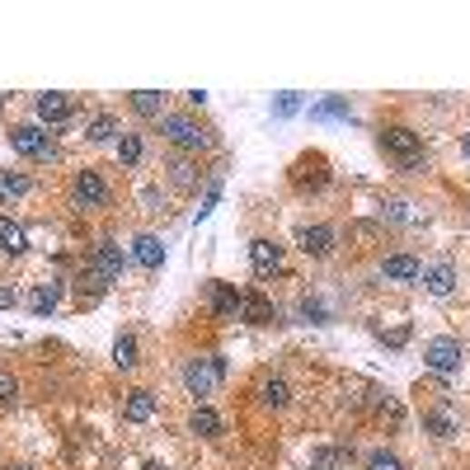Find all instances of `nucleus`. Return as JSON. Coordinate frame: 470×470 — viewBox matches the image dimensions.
Listing matches in <instances>:
<instances>
[{
    "label": "nucleus",
    "instance_id": "27",
    "mask_svg": "<svg viewBox=\"0 0 470 470\" xmlns=\"http://www.w3.org/2000/svg\"><path fill=\"white\" fill-rule=\"evenodd\" d=\"M123 127H118V118H108V114H99V118H90V127H85V136L90 142H114Z\"/></svg>",
    "mask_w": 470,
    "mask_h": 470
},
{
    "label": "nucleus",
    "instance_id": "30",
    "mask_svg": "<svg viewBox=\"0 0 470 470\" xmlns=\"http://www.w3.org/2000/svg\"><path fill=\"white\" fill-rule=\"evenodd\" d=\"M348 456H353V452H315L311 465H315V470H339V465H348Z\"/></svg>",
    "mask_w": 470,
    "mask_h": 470
},
{
    "label": "nucleus",
    "instance_id": "31",
    "mask_svg": "<svg viewBox=\"0 0 470 470\" xmlns=\"http://www.w3.org/2000/svg\"><path fill=\"white\" fill-rule=\"evenodd\" d=\"M367 470H405V461L395 452H372L367 456Z\"/></svg>",
    "mask_w": 470,
    "mask_h": 470
},
{
    "label": "nucleus",
    "instance_id": "19",
    "mask_svg": "<svg viewBox=\"0 0 470 470\" xmlns=\"http://www.w3.org/2000/svg\"><path fill=\"white\" fill-rule=\"evenodd\" d=\"M57 301H62V283L52 278V283H43V287L29 292V311L34 315H52V311H57Z\"/></svg>",
    "mask_w": 470,
    "mask_h": 470
},
{
    "label": "nucleus",
    "instance_id": "4",
    "mask_svg": "<svg viewBox=\"0 0 470 470\" xmlns=\"http://www.w3.org/2000/svg\"><path fill=\"white\" fill-rule=\"evenodd\" d=\"M10 146H15L24 160H57L52 132H47V127H38V123H19V127H10Z\"/></svg>",
    "mask_w": 470,
    "mask_h": 470
},
{
    "label": "nucleus",
    "instance_id": "6",
    "mask_svg": "<svg viewBox=\"0 0 470 470\" xmlns=\"http://www.w3.org/2000/svg\"><path fill=\"white\" fill-rule=\"evenodd\" d=\"M71 198H75L80 212H99V207H108V184H104V175H99V170H80L75 184H71Z\"/></svg>",
    "mask_w": 470,
    "mask_h": 470
},
{
    "label": "nucleus",
    "instance_id": "17",
    "mask_svg": "<svg viewBox=\"0 0 470 470\" xmlns=\"http://www.w3.org/2000/svg\"><path fill=\"white\" fill-rule=\"evenodd\" d=\"M212 315L216 320H240V292L231 283H216L212 287Z\"/></svg>",
    "mask_w": 470,
    "mask_h": 470
},
{
    "label": "nucleus",
    "instance_id": "9",
    "mask_svg": "<svg viewBox=\"0 0 470 470\" xmlns=\"http://www.w3.org/2000/svg\"><path fill=\"white\" fill-rule=\"evenodd\" d=\"M329 184V170H325V155H301L296 165H292V188H325Z\"/></svg>",
    "mask_w": 470,
    "mask_h": 470
},
{
    "label": "nucleus",
    "instance_id": "1",
    "mask_svg": "<svg viewBox=\"0 0 470 470\" xmlns=\"http://www.w3.org/2000/svg\"><path fill=\"white\" fill-rule=\"evenodd\" d=\"M160 132H165V142H170L175 151H212L216 146L212 127H203L198 118H188V114H165Z\"/></svg>",
    "mask_w": 470,
    "mask_h": 470
},
{
    "label": "nucleus",
    "instance_id": "29",
    "mask_svg": "<svg viewBox=\"0 0 470 470\" xmlns=\"http://www.w3.org/2000/svg\"><path fill=\"white\" fill-rule=\"evenodd\" d=\"M24 193H29L24 175H0V198H24Z\"/></svg>",
    "mask_w": 470,
    "mask_h": 470
},
{
    "label": "nucleus",
    "instance_id": "23",
    "mask_svg": "<svg viewBox=\"0 0 470 470\" xmlns=\"http://www.w3.org/2000/svg\"><path fill=\"white\" fill-rule=\"evenodd\" d=\"M104 287H108V283L99 278V273H95L90 264H85V268L75 273V296L85 301V306H90V301H99V296H104Z\"/></svg>",
    "mask_w": 470,
    "mask_h": 470
},
{
    "label": "nucleus",
    "instance_id": "24",
    "mask_svg": "<svg viewBox=\"0 0 470 470\" xmlns=\"http://www.w3.org/2000/svg\"><path fill=\"white\" fill-rule=\"evenodd\" d=\"M24 245H29V235H24L19 221H15V216H0V250H5V255H19Z\"/></svg>",
    "mask_w": 470,
    "mask_h": 470
},
{
    "label": "nucleus",
    "instance_id": "28",
    "mask_svg": "<svg viewBox=\"0 0 470 470\" xmlns=\"http://www.w3.org/2000/svg\"><path fill=\"white\" fill-rule=\"evenodd\" d=\"M114 367H123V372L136 367V339H132V335H118V344H114Z\"/></svg>",
    "mask_w": 470,
    "mask_h": 470
},
{
    "label": "nucleus",
    "instance_id": "18",
    "mask_svg": "<svg viewBox=\"0 0 470 470\" xmlns=\"http://www.w3.org/2000/svg\"><path fill=\"white\" fill-rule=\"evenodd\" d=\"M123 419H127V424H146V419H155V395H151V391H127V400H123Z\"/></svg>",
    "mask_w": 470,
    "mask_h": 470
},
{
    "label": "nucleus",
    "instance_id": "32",
    "mask_svg": "<svg viewBox=\"0 0 470 470\" xmlns=\"http://www.w3.org/2000/svg\"><path fill=\"white\" fill-rule=\"evenodd\" d=\"M15 395H19V381H15L5 367H0V405H10Z\"/></svg>",
    "mask_w": 470,
    "mask_h": 470
},
{
    "label": "nucleus",
    "instance_id": "34",
    "mask_svg": "<svg viewBox=\"0 0 470 470\" xmlns=\"http://www.w3.org/2000/svg\"><path fill=\"white\" fill-rule=\"evenodd\" d=\"M465 155H470V136H465Z\"/></svg>",
    "mask_w": 470,
    "mask_h": 470
},
{
    "label": "nucleus",
    "instance_id": "10",
    "mask_svg": "<svg viewBox=\"0 0 470 470\" xmlns=\"http://www.w3.org/2000/svg\"><path fill=\"white\" fill-rule=\"evenodd\" d=\"M250 264H255V273H259V278H268V273H278V268H283V245H278V240H268V235L250 240Z\"/></svg>",
    "mask_w": 470,
    "mask_h": 470
},
{
    "label": "nucleus",
    "instance_id": "2",
    "mask_svg": "<svg viewBox=\"0 0 470 470\" xmlns=\"http://www.w3.org/2000/svg\"><path fill=\"white\" fill-rule=\"evenodd\" d=\"M221 381H226V363H221L216 353L188 357V367H184V385H188V395H198V400H212V395L221 391Z\"/></svg>",
    "mask_w": 470,
    "mask_h": 470
},
{
    "label": "nucleus",
    "instance_id": "3",
    "mask_svg": "<svg viewBox=\"0 0 470 470\" xmlns=\"http://www.w3.org/2000/svg\"><path fill=\"white\" fill-rule=\"evenodd\" d=\"M381 151L391 155L400 170H419L424 165V142H419V132H409V127H381Z\"/></svg>",
    "mask_w": 470,
    "mask_h": 470
},
{
    "label": "nucleus",
    "instance_id": "5",
    "mask_svg": "<svg viewBox=\"0 0 470 470\" xmlns=\"http://www.w3.org/2000/svg\"><path fill=\"white\" fill-rule=\"evenodd\" d=\"M424 367L433 372V376H456L461 367H465V353H461V339H428L424 344Z\"/></svg>",
    "mask_w": 470,
    "mask_h": 470
},
{
    "label": "nucleus",
    "instance_id": "26",
    "mask_svg": "<svg viewBox=\"0 0 470 470\" xmlns=\"http://www.w3.org/2000/svg\"><path fill=\"white\" fill-rule=\"evenodd\" d=\"M170 184H175V188H193V184H198V165L184 160V155H175V160H170Z\"/></svg>",
    "mask_w": 470,
    "mask_h": 470
},
{
    "label": "nucleus",
    "instance_id": "7",
    "mask_svg": "<svg viewBox=\"0 0 470 470\" xmlns=\"http://www.w3.org/2000/svg\"><path fill=\"white\" fill-rule=\"evenodd\" d=\"M85 264L99 273L104 283H118V278H123V268H127V255H123V245H118V240H99V245H95V255H90Z\"/></svg>",
    "mask_w": 470,
    "mask_h": 470
},
{
    "label": "nucleus",
    "instance_id": "11",
    "mask_svg": "<svg viewBox=\"0 0 470 470\" xmlns=\"http://www.w3.org/2000/svg\"><path fill=\"white\" fill-rule=\"evenodd\" d=\"M419 283L428 287V296H452V292H456V268H452L447 259H437V264H424Z\"/></svg>",
    "mask_w": 470,
    "mask_h": 470
},
{
    "label": "nucleus",
    "instance_id": "12",
    "mask_svg": "<svg viewBox=\"0 0 470 470\" xmlns=\"http://www.w3.org/2000/svg\"><path fill=\"white\" fill-rule=\"evenodd\" d=\"M296 245H301L306 255H315V259L335 255V226H320V221H315V226H301V231H296Z\"/></svg>",
    "mask_w": 470,
    "mask_h": 470
},
{
    "label": "nucleus",
    "instance_id": "21",
    "mask_svg": "<svg viewBox=\"0 0 470 470\" xmlns=\"http://www.w3.org/2000/svg\"><path fill=\"white\" fill-rule=\"evenodd\" d=\"M188 433H198V437H221V414L207 409V405H198V409L188 414Z\"/></svg>",
    "mask_w": 470,
    "mask_h": 470
},
{
    "label": "nucleus",
    "instance_id": "8",
    "mask_svg": "<svg viewBox=\"0 0 470 470\" xmlns=\"http://www.w3.org/2000/svg\"><path fill=\"white\" fill-rule=\"evenodd\" d=\"M424 433H433V437H456V433H461V414H456L447 400H437L433 409H424Z\"/></svg>",
    "mask_w": 470,
    "mask_h": 470
},
{
    "label": "nucleus",
    "instance_id": "14",
    "mask_svg": "<svg viewBox=\"0 0 470 470\" xmlns=\"http://www.w3.org/2000/svg\"><path fill=\"white\" fill-rule=\"evenodd\" d=\"M419 273H424V264L414 255H385L381 259V278H391V283H419Z\"/></svg>",
    "mask_w": 470,
    "mask_h": 470
},
{
    "label": "nucleus",
    "instance_id": "15",
    "mask_svg": "<svg viewBox=\"0 0 470 470\" xmlns=\"http://www.w3.org/2000/svg\"><path fill=\"white\" fill-rule=\"evenodd\" d=\"M132 259L142 264L146 273H155V268L165 264V245H160V235H136V240H132Z\"/></svg>",
    "mask_w": 470,
    "mask_h": 470
},
{
    "label": "nucleus",
    "instance_id": "20",
    "mask_svg": "<svg viewBox=\"0 0 470 470\" xmlns=\"http://www.w3.org/2000/svg\"><path fill=\"white\" fill-rule=\"evenodd\" d=\"M287 400H292V385H287L283 376H268V381L259 385V405H264V409H287Z\"/></svg>",
    "mask_w": 470,
    "mask_h": 470
},
{
    "label": "nucleus",
    "instance_id": "22",
    "mask_svg": "<svg viewBox=\"0 0 470 470\" xmlns=\"http://www.w3.org/2000/svg\"><path fill=\"white\" fill-rule=\"evenodd\" d=\"M132 114L136 118H165V95L160 90H136L132 95Z\"/></svg>",
    "mask_w": 470,
    "mask_h": 470
},
{
    "label": "nucleus",
    "instance_id": "13",
    "mask_svg": "<svg viewBox=\"0 0 470 470\" xmlns=\"http://www.w3.org/2000/svg\"><path fill=\"white\" fill-rule=\"evenodd\" d=\"M240 320H250V325H273V320H278V306H273L264 292H240Z\"/></svg>",
    "mask_w": 470,
    "mask_h": 470
},
{
    "label": "nucleus",
    "instance_id": "25",
    "mask_svg": "<svg viewBox=\"0 0 470 470\" xmlns=\"http://www.w3.org/2000/svg\"><path fill=\"white\" fill-rule=\"evenodd\" d=\"M118 160H123V170H136V165H142V136L136 132L118 136Z\"/></svg>",
    "mask_w": 470,
    "mask_h": 470
},
{
    "label": "nucleus",
    "instance_id": "16",
    "mask_svg": "<svg viewBox=\"0 0 470 470\" xmlns=\"http://www.w3.org/2000/svg\"><path fill=\"white\" fill-rule=\"evenodd\" d=\"M38 118H43L47 127L71 123V99H66V95H38Z\"/></svg>",
    "mask_w": 470,
    "mask_h": 470
},
{
    "label": "nucleus",
    "instance_id": "33",
    "mask_svg": "<svg viewBox=\"0 0 470 470\" xmlns=\"http://www.w3.org/2000/svg\"><path fill=\"white\" fill-rule=\"evenodd\" d=\"M0 306H15V287H0Z\"/></svg>",
    "mask_w": 470,
    "mask_h": 470
}]
</instances>
